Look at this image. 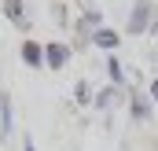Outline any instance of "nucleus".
<instances>
[{"instance_id": "1", "label": "nucleus", "mask_w": 158, "mask_h": 151, "mask_svg": "<svg viewBox=\"0 0 158 151\" xmlns=\"http://www.w3.org/2000/svg\"><path fill=\"white\" fill-rule=\"evenodd\" d=\"M158 7L155 0H132V7H129V19H125V30H129V37H140V33H147L151 30V22H155Z\"/></svg>"}, {"instance_id": "2", "label": "nucleus", "mask_w": 158, "mask_h": 151, "mask_svg": "<svg viewBox=\"0 0 158 151\" xmlns=\"http://www.w3.org/2000/svg\"><path fill=\"white\" fill-rule=\"evenodd\" d=\"M74 59V48L63 41H48L44 44V67L48 70H66V63Z\"/></svg>"}, {"instance_id": "3", "label": "nucleus", "mask_w": 158, "mask_h": 151, "mask_svg": "<svg viewBox=\"0 0 158 151\" xmlns=\"http://www.w3.org/2000/svg\"><path fill=\"white\" fill-rule=\"evenodd\" d=\"M0 15L15 26V30H22V33H30V15H26V0H0Z\"/></svg>"}, {"instance_id": "4", "label": "nucleus", "mask_w": 158, "mask_h": 151, "mask_svg": "<svg viewBox=\"0 0 158 151\" xmlns=\"http://www.w3.org/2000/svg\"><path fill=\"white\" fill-rule=\"evenodd\" d=\"M151 114H155L151 96H147L143 88H129V118H132V122H151Z\"/></svg>"}, {"instance_id": "5", "label": "nucleus", "mask_w": 158, "mask_h": 151, "mask_svg": "<svg viewBox=\"0 0 158 151\" xmlns=\"http://www.w3.org/2000/svg\"><path fill=\"white\" fill-rule=\"evenodd\" d=\"M92 48H99V52L114 55V52L121 48V33H118V30H110V26H103V30H96V33H92Z\"/></svg>"}, {"instance_id": "6", "label": "nucleus", "mask_w": 158, "mask_h": 151, "mask_svg": "<svg viewBox=\"0 0 158 151\" xmlns=\"http://www.w3.org/2000/svg\"><path fill=\"white\" fill-rule=\"evenodd\" d=\"M19 59L30 67V70H40L44 67V44H37V41H22V48H19Z\"/></svg>"}, {"instance_id": "7", "label": "nucleus", "mask_w": 158, "mask_h": 151, "mask_svg": "<svg viewBox=\"0 0 158 151\" xmlns=\"http://www.w3.org/2000/svg\"><path fill=\"white\" fill-rule=\"evenodd\" d=\"M15 129V107H11V96L0 92V140H7Z\"/></svg>"}, {"instance_id": "8", "label": "nucleus", "mask_w": 158, "mask_h": 151, "mask_svg": "<svg viewBox=\"0 0 158 151\" xmlns=\"http://www.w3.org/2000/svg\"><path fill=\"white\" fill-rule=\"evenodd\" d=\"M118 100H121V88H114V85H107V88H99V92H96L92 107H96V111H110V107H114Z\"/></svg>"}, {"instance_id": "9", "label": "nucleus", "mask_w": 158, "mask_h": 151, "mask_svg": "<svg viewBox=\"0 0 158 151\" xmlns=\"http://www.w3.org/2000/svg\"><path fill=\"white\" fill-rule=\"evenodd\" d=\"M107 77H110L114 88H125V63L118 55H107Z\"/></svg>"}, {"instance_id": "10", "label": "nucleus", "mask_w": 158, "mask_h": 151, "mask_svg": "<svg viewBox=\"0 0 158 151\" xmlns=\"http://www.w3.org/2000/svg\"><path fill=\"white\" fill-rule=\"evenodd\" d=\"M92 100H96V92H92V85H88V81L81 77L77 85H74V103H77V107H88Z\"/></svg>"}, {"instance_id": "11", "label": "nucleus", "mask_w": 158, "mask_h": 151, "mask_svg": "<svg viewBox=\"0 0 158 151\" xmlns=\"http://www.w3.org/2000/svg\"><path fill=\"white\" fill-rule=\"evenodd\" d=\"M52 19L66 30V4H63V0H59V4H52Z\"/></svg>"}, {"instance_id": "12", "label": "nucleus", "mask_w": 158, "mask_h": 151, "mask_svg": "<svg viewBox=\"0 0 158 151\" xmlns=\"http://www.w3.org/2000/svg\"><path fill=\"white\" fill-rule=\"evenodd\" d=\"M147 96H151V103L158 107V74L151 77V81H147Z\"/></svg>"}, {"instance_id": "13", "label": "nucleus", "mask_w": 158, "mask_h": 151, "mask_svg": "<svg viewBox=\"0 0 158 151\" xmlns=\"http://www.w3.org/2000/svg\"><path fill=\"white\" fill-rule=\"evenodd\" d=\"M22 151H37V144H33V136H22Z\"/></svg>"}, {"instance_id": "14", "label": "nucleus", "mask_w": 158, "mask_h": 151, "mask_svg": "<svg viewBox=\"0 0 158 151\" xmlns=\"http://www.w3.org/2000/svg\"><path fill=\"white\" fill-rule=\"evenodd\" d=\"M147 33H151V37L158 41V15H155V22H151V30H147Z\"/></svg>"}]
</instances>
